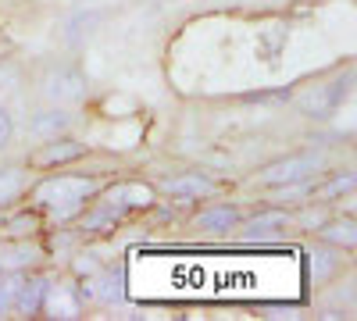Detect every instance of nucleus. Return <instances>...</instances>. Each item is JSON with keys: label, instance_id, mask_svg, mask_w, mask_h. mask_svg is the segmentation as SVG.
I'll use <instances>...</instances> for the list:
<instances>
[{"label": "nucleus", "instance_id": "nucleus-7", "mask_svg": "<svg viewBox=\"0 0 357 321\" xmlns=\"http://www.w3.org/2000/svg\"><path fill=\"white\" fill-rule=\"evenodd\" d=\"M79 285V297H82V304H100V307H114V304H122V297H126V279H122V272H93L89 279H82V282H75Z\"/></svg>", "mask_w": 357, "mask_h": 321}, {"label": "nucleus", "instance_id": "nucleus-11", "mask_svg": "<svg viewBox=\"0 0 357 321\" xmlns=\"http://www.w3.org/2000/svg\"><path fill=\"white\" fill-rule=\"evenodd\" d=\"M47 285H50V275H22L18 300H15V314H18V318H36V314L43 311Z\"/></svg>", "mask_w": 357, "mask_h": 321}, {"label": "nucleus", "instance_id": "nucleus-6", "mask_svg": "<svg viewBox=\"0 0 357 321\" xmlns=\"http://www.w3.org/2000/svg\"><path fill=\"white\" fill-rule=\"evenodd\" d=\"M168 200H178V203H193V200H207L218 193V182L211 179L207 171H183V175H172L158 186Z\"/></svg>", "mask_w": 357, "mask_h": 321}, {"label": "nucleus", "instance_id": "nucleus-21", "mask_svg": "<svg viewBox=\"0 0 357 321\" xmlns=\"http://www.w3.org/2000/svg\"><path fill=\"white\" fill-rule=\"evenodd\" d=\"M11 136H15V118H11V111L0 104V150L11 147Z\"/></svg>", "mask_w": 357, "mask_h": 321}, {"label": "nucleus", "instance_id": "nucleus-1", "mask_svg": "<svg viewBox=\"0 0 357 321\" xmlns=\"http://www.w3.org/2000/svg\"><path fill=\"white\" fill-rule=\"evenodd\" d=\"M100 189H104V182L89 179V175H57V179H43L33 189V200L47 211L50 221L65 225V221H75Z\"/></svg>", "mask_w": 357, "mask_h": 321}, {"label": "nucleus", "instance_id": "nucleus-9", "mask_svg": "<svg viewBox=\"0 0 357 321\" xmlns=\"http://www.w3.org/2000/svg\"><path fill=\"white\" fill-rule=\"evenodd\" d=\"M86 157V143L72 139V136H54V139H43V147L29 157L36 168H61V164H75Z\"/></svg>", "mask_w": 357, "mask_h": 321}, {"label": "nucleus", "instance_id": "nucleus-12", "mask_svg": "<svg viewBox=\"0 0 357 321\" xmlns=\"http://www.w3.org/2000/svg\"><path fill=\"white\" fill-rule=\"evenodd\" d=\"M240 208H232V203H215V208H204L193 225L200 232H207V236H225V232H232L236 225H240Z\"/></svg>", "mask_w": 357, "mask_h": 321}, {"label": "nucleus", "instance_id": "nucleus-13", "mask_svg": "<svg viewBox=\"0 0 357 321\" xmlns=\"http://www.w3.org/2000/svg\"><path fill=\"white\" fill-rule=\"evenodd\" d=\"M347 97V86L333 82V86H314L311 97H301V111L307 114V118H329V114L343 104Z\"/></svg>", "mask_w": 357, "mask_h": 321}, {"label": "nucleus", "instance_id": "nucleus-3", "mask_svg": "<svg viewBox=\"0 0 357 321\" xmlns=\"http://www.w3.org/2000/svg\"><path fill=\"white\" fill-rule=\"evenodd\" d=\"M86 75L72 65H61V68H50L47 79H43V97L57 107H72V104H82L86 100Z\"/></svg>", "mask_w": 357, "mask_h": 321}, {"label": "nucleus", "instance_id": "nucleus-4", "mask_svg": "<svg viewBox=\"0 0 357 321\" xmlns=\"http://www.w3.org/2000/svg\"><path fill=\"white\" fill-rule=\"evenodd\" d=\"M97 196L104 203H111L122 218H129L136 211H146V208H154V203H158V189L146 186V182H114V186L100 189Z\"/></svg>", "mask_w": 357, "mask_h": 321}, {"label": "nucleus", "instance_id": "nucleus-17", "mask_svg": "<svg viewBox=\"0 0 357 321\" xmlns=\"http://www.w3.org/2000/svg\"><path fill=\"white\" fill-rule=\"evenodd\" d=\"M40 260V246L33 243H11L0 250V272H25Z\"/></svg>", "mask_w": 357, "mask_h": 321}, {"label": "nucleus", "instance_id": "nucleus-18", "mask_svg": "<svg viewBox=\"0 0 357 321\" xmlns=\"http://www.w3.org/2000/svg\"><path fill=\"white\" fill-rule=\"evenodd\" d=\"M25 189H29V175H25V168H18V164L0 168V208H4V203H11V200H18Z\"/></svg>", "mask_w": 357, "mask_h": 321}, {"label": "nucleus", "instance_id": "nucleus-20", "mask_svg": "<svg viewBox=\"0 0 357 321\" xmlns=\"http://www.w3.org/2000/svg\"><path fill=\"white\" fill-rule=\"evenodd\" d=\"M100 18H104L100 11H89V15H75V18L68 22V33H65V36H68V43H79V40H82V33L89 36V33H93V29L100 25Z\"/></svg>", "mask_w": 357, "mask_h": 321}, {"label": "nucleus", "instance_id": "nucleus-8", "mask_svg": "<svg viewBox=\"0 0 357 321\" xmlns=\"http://www.w3.org/2000/svg\"><path fill=\"white\" fill-rule=\"evenodd\" d=\"M82 307H86V304H82V297H79V285H75V282H57V279H50L40 314L61 318V321H75V318H82Z\"/></svg>", "mask_w": 357, "mask_h": 321}, {"label": "nucleus", "instance_id": "nucleus-15", "mask_svg": "<svg viewBox=\"0 0 357 321\" xmlns=\"http://www.w3.org/2000/svg\"><path fill=\"white\" fill-rule=\"evenodd\" d=\"M354 186H357L354 171H336V175L325 171L321 179H318V186H314V196H311V200H318V203H336L340 196H350Z\"/></svg>", "mask_w": 357, "mask_h": 321}, {"label": "nucleus", "instance_id": "nucleus-5", "mask_svg": "<svg viewBox=\"0 0 357 321\" xmlns=\"http://www.w3.org/2000/svg\"><path fill=\"white\" fill-rule=\"evenodd\" d=\"M293 225V214L289 211H282V208H268V211H261V214H254V218H240V240L243 243H272V240H279L282 232Z\"/></svg>", "mask_w": 357, "mask_h": 321}, {"label": "nucleus", "instance_id": "nucleus-10", "mask_svg": "<svg viewBox=\"0 0 357 321\" xmlns=\"http://www.w3.org/2000/svg\"><path fill=\"white\" fill-rule=\"evenodd\" d=\"M29 136L33 139H54V136H65L68 129H72V114H68V107H43V111H36L33 118H29Z\"/></svg>", "mask_w": 357, "mask_h": 321}, {"label": "nucleus", "instance_id": "nucleus-19", "mask_svg": "<svg viewBox=\"0 0 357 321\" xmlns=\"http://www.w3.org/2000/svg\"><path fill=\"white\" fill-rule=\"evenodd\" d=\"M25 272H0V318L15 314V300H18V285H22Z\"/></svg>", "mask_w": 357, "mask_h": 321}, {"label": "nucleus", "instance_id": "nucleus-14", "mask_svg": "<svg viewBox=\"0 0 357 321\" xmlns=\"http://www.w3.org/2000/svg\"><path fill=\"white\" fill-rule=\"evenodd\" d=\"M307 257H311L307 265H311V282H314V285H325V282H329V279L343 268V250H336V246H329V243L318 246V250H311Z\"/></svg>", "mask_w": 357, "mask_h": 321}, {"label": "nucleus", "instance_id": "nucleus-2", "mask_svg": "<svg viewBox=\"0 0 357 321\" xmlns=\"http://www.w3.org/2000/svg\"><path fill=\"white\" fill-rule=\"evenodd\" d=\"M325 168H329V154L318 150V147H311V150H301V154H289V157L272 161L268 168L257 171L254 182H257L261 189H279V186H286V182L307 179V175H321Z\"/></svg>", "mask_w": 357, "mask_h": 321}, {"label": "nucleus", "instance_id": "nucleus-16", "mask_svg": "<svg viewBox=\"0 0 357 321\" xmlns=\"http://www.w3.org/2000/svg\"><path fill=\"white\" fill-rule=\"evenodd\" d=\"M318 236H321V243H329L336 250H354L357 225H354V218H333V221H321L318 225Z\"/></svg>", "mask_w": 357, "mask_h": 321}]
</instances>
